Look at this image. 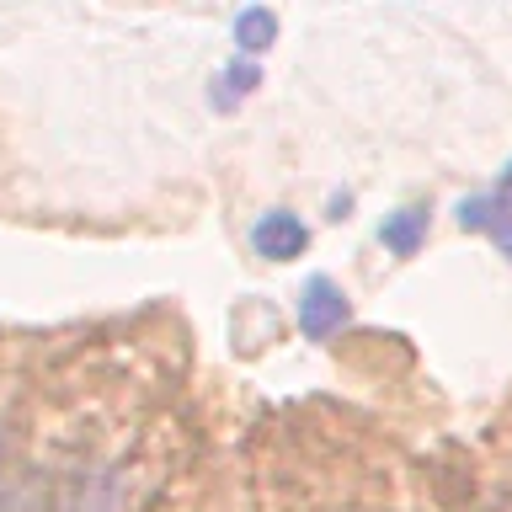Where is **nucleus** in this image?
Returning a JSON list of instances; mask_svg holds the SVG:
<instances>
[{"instance_id":"6","label":"nucleus","mask_w":512,"mask_h":512,"mask_svg":"<svg viewBox=\"0 0 512 512\" xmlns=\"http://www.w3.org/2000/svg\"><path fill=\"white\" fill-rule=\"evenodd\" d=\"M454 214H459V230H480V235H491L496 224L507 219V208L496 203V192H475V198H464V203L454 208Z\"/></svg>"},{"instance_id":"3","label":"nucleus","mask_w":512,"mask_h":512,"mask_svg":"<svg viewBox=\"0 0 512 512\" xmlns=\"http://www.w3.org/2000/svg\"><path fill=\"white\" fill-rule=\"evenodd\" d=\"M422 240H427V208H395V214H384L379 246L390 256H416Z\"/></svg>"},{"instance_id":"2","label":"nucleus","mask_w":512,"mask_h":512,"mask_svg":"<svg viewBox=\"0 0 512 512\" xmlns=\"http://www.w3.org/2000/svg\"><path fill=\"white\" fill-rule=\"evenodd\" d=\"M251 246H256V256H267V262H294V256H304V246H310V230H304V219L288 214V208H267V214L251 224Z\"/></svg>"},{"instance_id":"7","label":"nucleus","mask_w":512,"mask_h":512,"mask_svg":"<svg viewBox=\"0 0 512 512\" xmlns=\"http://www.w3.org/2000/svg\"><path fill=\"white\" fill-rule=\"evenodd\" d=\"M491 246L502 251L507 262H512V214H507V219H502V224H496V230H491Z\"/></svg>"},{"instance_id":"4","label":"nucleus","mask_w":512,"mask_h":512,"mask_svg":"<svg viewBox=\"0 0 512 512\" xmlns=\"http://www.w3.org/2000/svg\"><path fill=\"white\" fill-rule=\"evenodd\" d=\"M272 38H278V11H267V6H246V11L235 16V48H240V59L267 54Z\"/></svg>"},{"instance_id":"1","label":"nucleus","mask_w":512,"mask_h":512,"mask_svg":"<svg viewBox=\"0 0 512 512\" xmlns=\"http://www.w3.org/2000/svg\"><path fill=\"white\" fill-rule=\"evenodd\" d=\"M352 320V304H347V294L336 288L331 278H315L299 288V331L310 336V342H326V336H336Z\"/></svg>"},{"instance_id":"5","label":"nucleus","mask_w":512,"mask_h":512,"mask_svg":"<svg viewBox=\"0 0 512 512\" xmlns=\"http://www.w3.org/2000/svg\"><path fill=\"white\" fill-rule=\"evenodd\" d=\"M256 86H262V64H256V59H235L230 70H219V86H214V96H208V102H214L219 112H230V107L246 102Z\"/></svg>"},{"instance_id":"8","label":"nucleus","mask_w":512,"mask_h":512,"mask_svg":"<svg viewBox=\"0 0 512 512\" xmlns=\"http://www.w3.org/2000/svg\"><path fill=\"white\" fill-rule=\"evenodd\" d=\"M491 192H496V203H502L507 214H512V160L502 166V176H496V187H491Z\"/></svg>"}]
</instances>
